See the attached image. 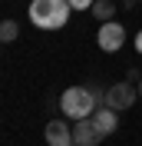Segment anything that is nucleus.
Instances as JSON below:
<instances>
[{"label":"nucleus","mask_w":142,"mask_h":146,"mask_svg":"<svg viewBox=\"0 0 142 146\" xmlns=\"http://www.w3.org/2000/svg\"><path fill=\"white\" fill-rule=\"evenodd\" d=\"M93 17L103 20V23L112 20V17H116V3H112V0H96V3H93Z\"/></svg>","instance_id":"8"},{"label":"nucleus","mask_w":142,"mask_h":146,"mask_svg":"<svg viewBox=\"0 0 142 146\" xmlns=\"http://www.w3.org/2000/svg\"><path fill=\"white\" fill-rule=\"evenodd\" d=\"M135 50H139V53H142V30H139V33H135Z\"/></svg>","instance_id":"11"},{"label":"nucleus","mask_w":142,"mask_h":146,"mask_svg":"<svg viewBox=\"0 0 142 146\" xmlns=\"http://www.w3.org/2000/svg\"><path fill=\"white\" fill-rule=\"evenodd\" d=\"M43 139L46 146H73L76 139H73V129L66 126V119H50L43 129Z\"/></svg>","instance_id":"5"},{"label":"nucleus","mask_w":142,"mask_h":146,"mask_svg":"<svg viewBox=\"0 0 142 146\" xmlns=\"http://www.w3.org/2000/svg\"><path fill=\"white\" fill-rule=\"evenodd\" d=\"M93 123H96V129L103 133V136H109V133H116V126H119V116H116L112 106H96Z\"/></svg>","instance_id":"7"},{"label":"nucleus","mask_w":142,"mask_h":146,"mask_svg":"<svg viewBox=\"0 0 142 146\" xmlns=\"http://www.w3.org/2000/svg\"><path fill=\"white\" fill-rule=\"evenodd\" d=\"M96 43H99V50H106V53H116V50L126 43V30L119 27L116 20H106V23L99 27V33H96Z\"/></svg>","instance_id":"4"},{"label":"nucleus","mask_w":142,"mask_h":146,"mask_svg":"<svg viewBox=\"0 0 142 146\" xmlns=\"http://www.w3.org/2000/svg\"><path fill=\"white\" fill-rule=\"evenodd\" d=\"M73 139L80 146H96L99 139H103V133L96 129L93 116H83V119H73Z\"/></svg>","instance_id":"6"},{"label":"nucleus","mask_w":142,"mask_h":146,"mask_svg":"<svg viewBox=\"0 0 142 146\" xmlns=\"http://www.w3.org/2000/svg\"><path fill=\"white\" fill-rule=\"evenodd\" d=\"M139 100H142V80H139Z\"/></svg>","instance_id":"12"},{"label":"nucleus","mask_w":142,"mask_h":146,"mask_svg":"<svg viewBox=\"0 0 142 146\" xmlns=\"http://www.w3.org/2000/svg\"><path fill=\"white\" fill-rule=\"evenodd\" d=\"M17 36H20V27L13 20H3V23H0V40H3V43H13Z\"/></svg>","instance_id":"9"},{"label":"nucleus","mask_w":142,"mask_h":146,"mask_svg":"<svg viewBox=\"0 0 142 146\" xmlns=\"http://www.w3.org/2000/svg\"><path fill=\"white\" fill-rule=\"evenodd\" d=\"M96 106H106V93L99 90L96 83H86V86H70V90H63V96H60V110H63L70 119L93 116V113H96Z\"/></svg>","instance_id":"1"},{"label":"nucleus","mask_w":142,"mask_h":146,"mask_svg":"<svg viewBox=\"0 0 142 146\" xmlns=\"http://www.w3.org/2000/svg\"><path fill=\"white\" fill-rule=\"evenodd\" d=\"M70 0H33L30 3V20L40 30H60L70 20Z\"/></svg>","instance_id":"2"},{"label":"nucleus","mask_w":142,"mask_h":146,"mask_svg":"<svg viewBox=\"0 0 142 146\" xmlns=\"http://www.w3.org/2000/svg\"><path fill=\"white\" fill-rule=\"evenodd\" d=\"M93 3H96V0H70L73 10H93Z\"/></svg>","instance_id":"10"},{"label":"nucleus","mask_w":142,"mask_h":146,"mask_svg":"<svg viewBox=\"0 0 142 146\" xmlns=\"http://www.w3.org/2000/svg\"><path fill=\"white\" fill-rule=\"evenodd\" d=\"M135 100H139V86H132L129 80H122V83H112V86L106 90V106H112L116 113L129 110Z\"/></svg>","instance_id":"3"}]
</instances>
